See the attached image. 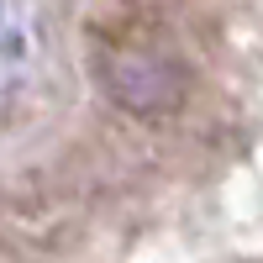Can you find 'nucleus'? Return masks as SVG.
<instances>
[{
    "mask_svg": "<svg viewBox=\"0 0 263 263\" xmlns=\"http://www.w3.org/2000/svg\"><path fill=\"white\" fill-rule=\"evenodd\" d=\"M90 74L100 95L137 121H163L190 100V69L174 53L163 21L142 0L105 6L90 27Z\"/></svg>",
    "mask_w": 263,
    "mask_h": 263,
    "instance_id": "obj_1",
    "label": "nucleus"
}]
</instances>
